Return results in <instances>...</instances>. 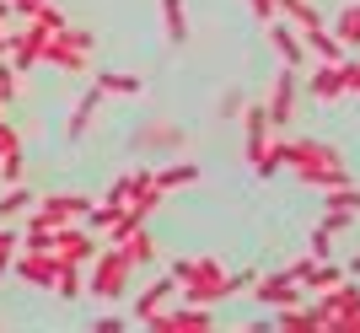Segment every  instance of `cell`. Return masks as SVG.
Masks as SVG:
<instances>
[{"instance_id": "9a60e30c", "label": "cell", "mask_w": 360, "mask_h": 333, "mask_svg": "<svg viewBox=\"0 0 360 333\" xmlns=\"http://www.w3.org/2000/svg\"><path fill=\"white\" fill-rule=\"evenodd\" d=\"M140 156H167V151H183V129L178 124H146L135 135Z\"/></svg>"}, {"instance_id": "3957f363", "label": "cell", "mask_w": 360, "mask_h": 333, "mask_svg": "<svg viewBox=\"0 0 360 333\" xmlns=\"http://www.w3.org/2000/svg\"><path fill=\"white\" fill-rule=\"evenodd\" d=\"M91 48H97V32L65 22L60 32H49V38H44V60H38V65H54V70H65V76H86Z\"/></svg>"}, {"instance_id": "e0dca14e", "label": "cell", "mask_w": 360, "mask_h": 333, "mask_svg": "<svg viewBox=\"0 0 360 333\" xmlns=\"http://www.w3.org/2000/svg\"><path fill=\"white\" fill-rule=\"evenodd\" d=\"M312 103H333V97H345V86H339V60H317L312 65Z\"/></svg>"}, {"instance_id": "277c9868", "label": "cell", "mask_w": 360, "mask_h": 333, "mask_svg": "<svg viewBox=\"0 0 360 333\" xmlns=\"http://www.w3.org/2000/svg\"><path fill=\"white\" fill-rule=\"evenodd\" d=\"M129 280H135V263H129L113 242H103L97 258L86 263V296H97V301H119L124 290H129Z\"/></svg>"}, {"instance_id": "7a4b0ae2", "label": "cell", "mask_w": 360, "mask_h": 333, "mask_svg": "<svg viewBox=\"0 0 360 333\" xmlns=\"http://www.w3.org/2000/svg\"><path fill=\"white\" fill-rule=\"evenodd\" d=\"M285 166L301 183H312V188H339V183H349L345 151L328 145V140H285Z\"/></svg>"}, {"instance_id": "f1b7e54d", "label": "cell", "mask_w": 360, "mask_h": 333, "mask_svg": "<svg viewBox=\"0 0 360 333\" xmlns=\"http://www.w3.org/2000/svg\"><path fill=\"white\" fill-rule=\"evenodd\" d=\"M124 199H129V172H124V178H113V188L103 194V204H124Z\"/></svg>"}, {"instance_id": "cb8c5ba5", "label": "cell", "mask_w": 360, "mask_h": 333, "mask_svg": "<svg viewBox=\"0 0 360 333\" xmlns=\"http://www.w3.org/2000/svg\"><path fill=\"white\" fill-rule=\"evenodd\" d=\"M113 247H119V253L129 258L135 269H140V263H150V258H156V242H150V231H146V226H140V231H129V237H119V242H113Z\"/></svg>"}, {"instance_id": "7402d4cb", "label": "cell", "mask_w": 360, "mask_h": 333, "mask_svg": "<svg viewBox=\"0 0 360 333\" xmlns=\"http://www.w3.org/2000/svg\"><path fill=\"white\" fill-rule=\"evenodd\" d=\"M54 296H60V301H81V296H86V263H60Z\"/></svg>"}, {"instance_id": "f546056e", "label": "cell", "mask_w": 360, "mask_h": 333, "mask_svg": "<svg viewBox=\"0 0 360 333\" xmlns=\"http://www.w3.org/2000/svg\"><path fill=\"white\" fill-rule=\"evenodd\" d=\"M91 333H124V318H113V312H108V318L91 322Z\"/></svg>"}, {"instance_id": "4316f807", "label": "cell", "mask_w": 360, "mask_h": 333, "mask_svg": "<svg viewBox=\"0 0 360 333\" xmlns=\"http://www.w3.org/2000/svg\"><path fill=\"white\" fill-rule=\"evenodd\" d=\"M119 210H124V204H91V210H86V226L97 231V237H103V231L113 226V221H119Z\"/></svg>"}, {"instance_id": "7c38bea8", "label": "cell", "mask_w": 360, "mask_h": 333, "mask_svg": "<svg viewBox=\"0 0 360 333\" xmlns=\"http://www.w3.org/2000/svg\"><path fill=\"white\" fill-rule=\"evenodd\" d=\"M323 215H328L333 226H349V221H360V183L323 188Z\"/></svg>"}, {"instance_id": "5bb4252c", "label": "cell", "mask_w": 360, "mask_h": 333, "mask_svg": "<svg viewBox=\"0 0 360 333\" xmlns=\"http://www.w3.org/2000/svg\"><path fill=\"white\" fill-rule=\"evenodd\" d=\"M269 48L280 54V65H290V70L307 65V44H301V32L290 27V22H280V16L269 22Z\"/></svg>"}, {"instance_id": "44dd1931", "label": "cell", "mask_w": 360, "mask_h": 333, "mask_svg": "<svg viewBox=\"0 0 360 333\" xmlns=\"http://www.w3.org/2000/svg\"><path fill=\"white\" fill-rule=\"evenodd\" d=\"M97 91H103V97H140L146 81L129 76V70H97Z\"/></svg>"}, {"instance_id": "4dcf8cb0", "label": "cell", "mask_w": 360, "mask_h": 333, "mask_svg": "<svg viewBox=\"0 0 360 333\" xmlns=\"http://www.w3.org/2000/svg\"><path fill=\"white\" fill-rule=\"evenodd\" d=\"M38 6H49V0H11V16H22V22H27Z\"/></svg>"}, {"instance_id": "ba28073f", "label": "cell", "mask_w": 360, "mask_h": 333, "mask_svg": "<svg viewBox=\"0 0 360 333\" xmlns=\"http://www.w3.org/2000/svg\"><path fill=\"white\" fill-rule=\"evenodd\" d=\"M296 103H301V70L280 65V76L269 81V97H264V107H269V129H285V124L296 119Z\"/></svg>"}, {"instance_id": "484cf974", "label": "cell", "mask_w": 360, "mask_h": 333, "mask_svg": "<svg viewBox=\"0 0 360 333\" xmlns=\"http://www.w3.org/2000/svg\"><path fill=\"white\" fill-rule=\"evenodd\" d=\"M301 44H307V54H317V60H339V54H345V44L328 32V22L312 27V32H301Z\"/></svg>"}, {"instance_id": "6da1fadb", "label": "cell", "mask_w": 360, "mask_h": 333, "mask_svg": "<svg viewBox=\"0 0 360 333\" xmlns=\"http://www.w3.org/2000/svg\"><path fill=\"white\" fill-rule=\"evenodd\" d=\"M172 280H178V296L194 306H215V301H231V296H248L253 274H226L221 258L210 253H194V258H172Z\"/></svg>"}, {"instance_id": "8992f818", "label": "cell", "mask_w": 360, "mask_h": 333, "mask_svg": "<svg viewBox=\"0 0 360 333\" xmlns=\"http://www.w3.org/2000/svg\"><path fill=\"white\" fill-rule=\"evenodd\" d=\"M97 247H103V237H97L86 221L54 226V237H49V253L60 258V263H91V258H97Z\"/></svg>"}, {"instance_id": "2e32d148", "label": "cell", "mask_w": 360, "mask_h": 333, "mask_svg": "<svg viewBox=\"0 0 360 333\" xmlns=\"http://www.w3.org/2000/svg\"><path fill=\"white\" fill-rule=\"evenodd\" d=\"M172 301H178V280L167 274V280H156V285H146V290L135 296V322L156 318V312H162V306H172Z\"/></svg>"}, {"instance_id": "52a82bcc", "label": "cell", "mask_w": 360, "mask_h": 333, "mask_svg": "<svg viewBox=\"0 0 360 333\" xmlns=\"http://www.w3.org/2000/svg\"><path fill=\"white\" fill-rule=\"evenodd\" d=\"M248 296H253L264 312H280V306H296L307 290H301V280L290 269H274V274H253V285H248Z\"/></svg>"}, {"instance_id": "d6986e66", "label": "cell", "mask_w": 360, "mask_h": 333, "mask_svg": "<svg viewBox=\"0 0 360 333\" xmlns=\"http://www.w3.org/2000/svg\"><path fill=\"white\" fill-rule=\"evenodd\" d=\"M274 16H280V22H290L296 32L323 27V16H317V6H312V0H274Z\"/></svg>"}, {"instance_id": "5b68a950", "label": "cell", "mask_w": 360, "mask_h": 333, "mask_svg": "<svg viewBox=\"0 0 360 333\" xmlns=\"http://www.w3.org/2000/svg\"><path fill=\"white\" fill-rule=\"evenodd\" d=\"M91 199L86 194H44L32 199V210L22 215V231H54V226H70V221H86Z\"/></svg>"}, {"instance_id": "d6a6232c", "label": "cell", "mask_w": 360, "mask_h": 333, "mask_svg": "<svg viewBox=\"0 0 360 333\" xmlns=\"http://www.w3.org/2000/svg\"><path fill=\"white\" fill-rule=\"evenodd\" d=\"M0 22H11V0H0Z\"/></svg>"}, {"instance_id": "30bf717a", "label": "cell", "mask_w": 360, "mask_h": 333, "mask_svg": "<svg viewBox=\"0 0 360 333\" xmlns=\"http://www.w3.org/2000/svg\"><path fill=\"white\" fill-rule=\"evenodd\" d=\"M11 274H16V280H27L32 290H54L60 258H54V253H32V247H16V258H11Z\"/></svg>"}, {"instance_id": "8fae6325", "label": "cell", "mask_w": 360, "mask_h": 333, "mask_svg": "<svg viewBox=\"0 0 360 333\" xmlns=\"http://www.w3.org/2000/svg\"><path fill=\"white\" fill-rule=\"evenodd\" d=\"M44 38H49V32L38 27V22H22V32H11V48H6V54H11V70H16V76H27L32 65L44 60Z\"/></svg>"}, {"instance_id": "1f68e13d", "label": "cell", "mask_w": 360, "mask_h": 333, "mask_svg": "<svg viewBox=\"0 0 360 333\" xmlns=\"http://www.w3.org/2000/svg\"><path fill=\"white\" fill-rule=\"evenodd\" d=\"M11 48V22H0V54Z\"/></svg>"}, {"instance_id": "603a6c76", "label": "cell", "mask_w": 360, "mask_h": 333, "mask_svg": "<svg viewBox=\"0 0 360 333\" xmlns=\"http://www.w3.org/2000/svg\"><path fill=\"white\" fill-rule=\"evenodd\" d=\"M162 32L167 44H188V6L183 0H162Z\"/></svg>"}, {"instance_id": "ac0fdd59", "label": "cell", "mask_w": 360, "mask_h": 333, "mask_svg": "<svg viewBox=\"0 0 360 333\" xmlns=\"http://www.w3.org/2000/svg\"><path fill=\"white\" fill-rule=\"evenodd\" d=\"M27 210H32V188L27 183H6L0 188V226H16Z\"/></svg>"}, {"instance_id": "4fadbf2b", "label": "cell", "mask_w": 360, "mask_h": 333, "mask_svg": "<svg viewBox=\"0 0 360 333\" xmlns=\"http://www.w3.org/2000/svg\"><path fill=\"white\" fill-rule=\"evenodd\" d=\"M97 107H103V91H97V81H91V86L75 97L70 119H65V140H86V135H91V124H97Z\"/></svg>"}, {"instance_id": "83f0119b", "label": "cell", "mask_w": 360, "mask_h": 333, "mask_svg": "<svg viewBox=\"0 0 360 333\" xmlns=\"http://www.w3.org/2000/svg\"><path fill=\"white\" fill-rule=\"evenodd\" d=\"M27 22H38V27H44V32H60V27H65V11H60V6H54V0H49V6H38V11L27 16Z\"/></svg>"}, {"instance_id": "9c48e42d", "label": "cell", "mask_w": 360, "mask_h": 333, "mask_svg": "<svg viewBox=\"0 0 360 333\" xmlns=\"http://www.w3.org/2000/svg\"><path fill=\"white\" fill-rule=\"evenodd\" d=\"M210 306H194V301H183V306H162L156 318H146L140 328L150 333H210Z\"/></svg>"}, {"instance_id": "d4e9b609", "label": "cell", "mask_w": 360, "mask_h": 333, "mask_svg": "<svg viewBox=\"0 0 360 333\" xmlns=\"http://www.w3.org/2000/svg\"><path fill=\"white\" fill-rule=\"evenodd\" d=\"M156 183H162L167 194H172V188H188V183H199V162H167V166H156Z\"/></svg>"}, {"instance_id": "ffe728a7", "label": "cell", "mask_w": 360, "mask_h": 333, "mask_svg": "<svg viewBox=\"0 0 360 333\" xmlns=\"http://www.w3.org/2000/svg\"><path fill=\"white\" fill-rule=\"evenodd\" d=\"M328 32L339 38V44H345V54H360V0H349L345 11L333 16V22H328Z\"/></svg>"}]
</instances>
